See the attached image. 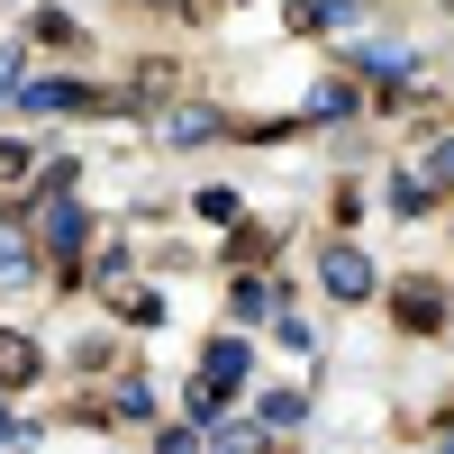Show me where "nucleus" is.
Listing matches in <instances>:
<instances>
[{"label":"nucleus","instance_id":"nucleus-1","mask_svg":"<svg viewBox=\"0 0 454 454\" xmlns=\"http://www.w3.org/2000/svg\"><path fill=\"white\" fill-rule=\"evenodd\" d=\"M246 382V346H209V364H200V382H192V419L209 427L218 419V400Z\"/></svg>","mask_w":454,"mask_h":454},{"label":"nucleus","instance_id":"nucleus-2","mask_svg":"<svg viewBox=\"0 0 454 454\" xmlns=\"http://www.w3.org/2000/svg\"><path fill=\"white\" fill-rule=\"evenodd\" d=\"M318 282H327L336 300H372V263H364L355 246H327V254H318Z\"/></svg>","mask_w":454,"mask_h":454},{"label":"nucleus","instance_id":"nucleus-3","mask_svg":"<svg viewBox=\"0 0 454 454\" xmlns=\"http://www.w3.org/2000/svg\"><path fill=\"white\" fill-rule=\"evenodd\" d=\"M36 273V246H27V218H0V291H19Z\"/></svg>","mask_w":454,"mask_h":454},{"label":"nucleus","instance_id":"nucleus-4","mask_svg":"<svg viewBox=\"0 0 454 454\" xmlns=\"http://www.w3.org/2000/svg\"><path fill=\"white\" fill-rule=\"evenodd\" d=\"M19 109L55 119V109H91V91H82V82H27V91H19Z\"/></svg>","mask_w":454,"mask_h":454},{"label":"nucleus","instance_id":"nucleus-5","mask_svg":"<svg viewBox=\"0 0 454 454\" xmlns=\"http://www.w3.org/2000/svg\"><path fill=\"white\" fill-rule=\"evenodd\" d=\"M391 309H400V318H409V327H419V336H427V327H436V318H445V300H436V291H427V282H400V291H391Z\"/></svg>","mask_w":454,"mask_h":454},{"label":"nucleus","instance_id":"nucleus-6","mask_svg":"<svg viewBox=\"0 0 454 454\" xmlns=\"http://www.w3.org/2000/svg\"><path fill=\"white\" fill-rule=\"evenodd\" d=\"M19 382H36V346L27 336H0V391H19Z\"/></svg>","mask_w":454,"mask_h":454},{"label":"nucleus","instance_id":"nucleus-7","mask_svg":"<svg viewBox=\"0 0 454 454\" xmlns=\"http://www.w3.org/2000/svg\"><path fill=\"white\" fill-rule=\"evenodd\" d=\"M46 246H55V254L82 246V209H73V200H46Z\"/></svg>","mask_w":454,"mask_h":454},{"label":"nucleus","instance_id":"nucleus-8","mask_svg":"<svg viewBox=\"0 0 454 454\" xmlns=\"http://www.w3.org/2000/svg\"><path fill=\"white\" fill-rule=\"evenodd\" d=\"M164 137H173V145H209V137H218V119H209V109H173Z\"/></svg>","mask_w":454,"mask_h":454},{"label":"nucleus","instance_id":"nucleus-9","mask_svg":"<svg viewBox=\"0 0 454 454\" xmlns=\"http://www.w3.org/2000/svg\"><path fill=\"white\" fill-rule=\"evenodd\" d=\"M346 109H355L346 82H318V91H309V119H346Z\"/></svg>","mask_w":454,"mask_h":454},{"label":"nucleus","instance_id":"nucleus-10","mask_svg":"<svg viewBox=\"0 0 454 454\" xmlns=\"http://www.w3.org/2000/svg\"><path fill=\"white\" fill-rule=\"evenodd\" d=\"M355 64H364V73H391V82H400V73H409V46H364Z\"/></svg>","mask_w":454,"mask_h":454},{"label":"nucleus","instance_id":"nucleus-11","mask_svg":"<svg viewBox=\"0 0 454 454\" xmlns=\"http://www.w3.org/2000/svg\"><path fill=\"white\" fill-rule=\"evenodd\" d=\"M119 318H137V327H155V318H164V300H155V291H119Z\"/></svg>","mask_w":454,"mask_h":454},{"label":"nucleus","instance_id":"nucleus-12","mask_svg":"<svg viewBox=\"0 0 454 454\" xmlns=\"http://www.w3.org/2000/svg\"><path fill=\"white\" fill-rule=\"evenodd\" d=\"M391 209H400V218H419V209H427V182H409V173H400V182H391Z\"/></svg>","mask_w":454,"mask_h":454},{"label":"nucleus","instance_id":"nucleus-13","mask_svg":"<svg viewBox=\"0 0 454 454\" xmlns=\"http://www.w3.org/2000/svg\"><path fill=\"white\" fill-rule=\"evenodd\" d=\"M19 91H27V82H19V64H10V55H0V100H19Z\"/></svg>","mask_w":454,"mask_h":454},{"label":"nucleus","instance_id":"nucleus-14","mask_svg":"<svg viewBox=\"0 0 454 454\" xmlns=\"http://www.w3.org/2000/svg\"><path fill=\"white\" fill-rule=\"evenodd\" d=\"M436 182H454V137H445V145H436Z\"/></svg>","mask_w":454,"mask_h":454},{"label":"nucleus","instance_id":"nucleus-15","mask_svg":"<svg viewBox=\"0 0 454 454\" xmlns=\"http://www.w3.org/2000/svg\"><path fill=\"white\" fill-rule=\"evenodd\" d=\"M0 445H19V419H10V409H0Z\"/></svg>","mask_w":454,"mask_h":454}]
</instances>
